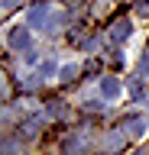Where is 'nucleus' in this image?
Segmentation results:
<instances>
[{
    "mask_svg": "<svg viewBox=\"0 0 149 155\" xmlns=\"http://www.w3.org/2000/svg\"><path fill=\"white\" fill-rule=\"evenodd\" d=\"M10 48H16V52L32 48V32H29V26H16V29L10 32Z\"/></svg>",
    "mask_w": 149,
    "mask_h": 155,
    "instance_id": "obj_1",
    "label": "nucleus"
},
{
    "mask_svg": "<svg viewBox=\"0 0 149 155\" xmlns=\"http://www.w3.org/2000/svg\"><path fill=\"white\" fill-rule=\"evenodd\" d=\"M49 16H52V7H49V3H39V7L29 10V26L32 29H42V23H46Z\"/></svg>",
    "mask_w": 149,
    "mask_h": 155,
    "instance_id": "obj_2",
    "label": "nucleus"
},
{
    "mask_svg": "<svg viewBox=\"0 0 149 155\" xmlns=\"http://www.w3.org/2000/svg\"><path fill=\"white\" fill-rule=\"evenodd\" d=\"M123 136H133V139H143V136H146V120H127V123H123Z\"/></svg>",
    "mask_w": 149,
    "mask_h": 155,
    "instance_id": "obj_3",
    "label": "nucleus"
},
{
    "mask_svg": "<svg viewBox=\"0 0 149 155\" xmlns=\"http://www.w3.org/2000/svg\"><path fill=\"white\" fill-rule=\"evenodd\" d=\"M100 94L107 97V100H117L120 97V81L117 78H104V81H100Z\"/></svg>",
    "mask_w": 149,
    "mask_h": 155,
    "instance_id": "obj_4",
    "label": "nucleus"
},
{
    "mask_svg": "<svg viewBox=\"0 0 149 155\" xmlns=\"http://www.w3.org/2000/svg\"><path fill=\"white\" fill-rule=\"evenodd\" d=\"M62 152H65V155H84V142H81V136H78V133L68 136L65 145H62Z\"/></svg>",
    "mask_w": 149,
    "mask_h": 155,
    "instance_id": "obj_5",
    "label": "nucleus"
},
{
    "mask_svg": "<svg viewBox=\"0 0 149 155\" xmlns=\"http://www.w3.org/2000/svg\"><path fill=\"white\" fill-rule=\"evenodd\" d=\"M130 32H133V26H130V19H120V23H113V32H110V36L117 39V42H123V39L130 36Z\"/></svg>",
    "mask_w": 149,
    "mask_h": 155,
    "instance_id": "obj_6",
    "label": "nucleus"
},
{
    "mask_svg": "<svg viewBox=\"0 0 149 155\" xmlns=\"http://www.w3.org/2000/svg\"><path fill=\"white\" fill-rule=\"evenodd\" d=\"M136 74L143 78V81H149V52L143 58H139V65H136Z\"/></svg>",
    "mask_w": 149,
    "mask_h": 155,
    "instance_id": "obj_7",
    "label": "nucleus"
},
{
    "mask_svg": "<svg viewBox=\"0 0 149 155\" xmlns=\"http://www.w3.org/2000/svg\"><path fill=\"white\" fill-rule=\"evenodd\" d=\"M120 142H123L120 136H104V149H107V152H117V149H120Z\"/></svg>",
    "mask_w": 149,
    "mask_h": 155,
    "instance_id": "obj_8",
    "label": "nucleus"
},
{
    "mask_svg": "<svg viewBox=\"0 0 149 155\" xmlns=\"http://www.w3.org/2000/svg\"><path fill=\"white\" fill-rule=\"evenodd\" d=\"M59 74H62V81H75V78H78V65H65Z\"/></svg>",
    "mask_w": 149,
    "mask_h": 155,
    "instance_id": "obj_9",
    "label": "nucleus"
},
{
    "mask_svg": "<svg viewBox=\"0 0 149 155\" xmlns=\"http://www.w3.org/2000/svg\"><path fill=\"white\" fill-rule=\"evenodd\" d=\"M52 71H55V61H46V65H42V78H49Z\"/></svg>",
    "mask_w": 149,
    "mask_h": 155,
    "instance_id": "obj_10",
    "label": "nucleus"
},
{
    "mask_svg": "<svg viewBox=\"0 0 149 155\" xmlns=\"http://www.w3.org/2000/svg\"><path fill=\"white\" fill-rule=\"evenodd\" d=\"M16 3H20V0H0V7H3V10H13Z\"/></svg>",
    "mask_w": 149,
    "mask_h": 155,
    "instance_id": "obj_11",
    "label": "nucleus"
},
{
    "mask_svg": "<svg viewBox=\"0 0 149 155\" xmlns=\"http://www.w3.org/2000/svg\"><path fill=\"white\" fill-rule=\"evenodd\" d=\"M3 91H7V81H3V74H0V94H3Z\"/></svg>",
    "mask_w": 149,
    "mask_h": 155,
    "instance_id": "obj_12",
    "label": "nucleus"
},
{
    "mask_svg": "<svg viewBox=\"0 0 149 155\" xmlns=\"http://www.w3.org/2000/svg\"><path fill=\"white\" fill-rule=\"evenodd\" d=\"M133 155H149V152H133Z\"/></svg>",
    "mask_w": 149,
    "mask_h": 155,
    "instance_id": "obj_13",
    "label": "nucleus"
}]
</instances>
